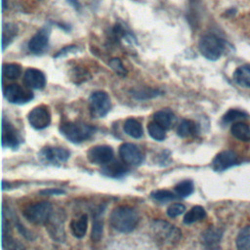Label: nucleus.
I'll list each match as a JSON object with an SVG mask.
<instances>
[{
    "label": "nucleus",
    "mask_w": 250,
    "mask_h": 250,
    "mask_svg": "<svg viewBox=\"0 0 250 250\" xmlns=\"http://www.w3.org/2000/svg\"><path fill=\"white\" fill-rule=\"evenodd\" d=\"M139 223L138 213L131 207L118 206L110 214L111 227L120 232L132 231Z\"/></svg>",
    "instance_id": "obj_1"
},
{
    "label": "nucleus",
    "mask_w": 250,
    "mask_h": 250,
    "mask_svg": "<svg viewBox=\"0 0 250 250\" xmlns=\"http://www.w3.org/2000/svg\"><path fill=\"white\" fill-rule=\"evenodd\" d=\"M60 131L69 142L79 144L90 139L95 134L96 128L80 121L64 122L61 125Z\"/></svg>",
    "instance_id": "obj_2"
},
{
    "label": "nucleus",
    "mask_w": 250,
    "mask_h": 250,
    "mask_svg": "<svg viewBox=\"0 0 250 250\" xmlns=\"http://www.w3.org/2000/svg\"><path fill=\"white\" fill-rule=\"evenodd\" d=\"M198 48L201 55L207 60L217 61L224 53L225 43L214 34H206L200 38Z\"/></svg>",
    "instance_id": "obj_3"
},
{
    "label": "nucleus",
    "mask_w": 250,
    "mask_h": 250,
    "mask_svg": "<svg viewBox=\"0 0 250 250\" xmlns=\"http://www.w3.org/2000/svg\"><path fill=\"white\" fill-rule=\"evenodd\" d=\"M152 232L159 242L164 244H175L181 239V230L175 226L163 220H155L151 225Z\"/></svg>",
    "instance_id": "obj_4"
},
{
    "label": "nucleus",
    "mask_w": 250,
    "mask_h": 250,
    "mask_svg": "<svg viewBox=\"0 0 250 250\" xmlns=\"http://www.w3.org/2000/svg\"><path fill=\"white\" fill-rule=\"evenodd\" d=\"M53 213L51 203L47 201L36 202L28 205L22 211L23 217L30 223L35 225L46 224Z\"/></svg>",
    "instance_id": "obj_5"
},
{
    "label": "nucleus",
    "mask_w": 250,
    "mask_h": 250,
    "mask_svg": "<svg viewBox=\"0 0 250 250\" xmlns=\"http://www.w3.org/2000/svg\"><path fill=\"white\" fill-rule=\"evenodd\" d=\"M110 98L104 91L94 92L89 99V110L93 117L101 118L105 116L110 109Z\"/></svg>",
    "instance_id": "obj_6"
},
{
    "label": "nucleus",
    "mask_w": 250,
    "mask_h": 250,
    "mask_svg": "<svg viewBox=\"0 0 250 250\" xmlns=\"http://www.w3.org/2000/svg\"><path fill=\"white\" fill-rule=\"evenodd\" d=\"M3 93L8 102L16 104H23L33 99V93L28 87L24 88L16 83L4 87Z\"/></svg>",
    "instance_id": "obj_7"
},
{
    "label": "nucleus",
    "mask_w": 250,
    "mask_h": 250,
    "mask_svg": "<svg viewBox=\"0 0 250 250\" xmlns=\"http://www.w3.org/2000/svg\"><path fill=\"white\" fill-rule=\"evenodd\" d=\"M70 156V152L64 147L59 146H46L43 147L39 153V159L45 164L60 165L67 161Z\"/></svg>",
    "instance_id": "obj_8"
},
{
    "label": "nucleus",
    "mask_w": 250,
    "mask_h": 250,
    "mask_svg": "<svg viewBox=\"0 0 250 250\" xmlns=\"http://www.w3.org/2000/svg\"><path fill=\"white\" fill-rule=\"evenodd\" d=\"M28 122L31 127L36 130H42L51 123V113L48 106L41 104L33 107L27 115Z\"/></svg>",
    "instance_id": "obj_9"
},
{
    "label": "nucleus",
    "mask_w": 250,
    "mask_h": 250,
    "mask_svg": "<svg viewBox=\"0 0 250 250\" xmlns=\"http://www.w3.org/2000/svg\"><path fill=\"white\" fill-rule=\"evenodd\" d=\"M114 152L111 146L102 145V146H95L91 147L87 152V157L89 161L96 165H105L113 160Z\"/></svg>",
    "instance_id": "obj_10"
},
{
    "label": "nucleus",
    "mask_w": 250,
    "mask_h": 250,
    "mask_svg": "<svg viewBox=\"0 0 250 250\" xmlns=\"http://www.w3.org/2000/svg\"><path fill=\"white\" fill-rule=\"evenodd\" d=\"M239 163L237 154L229 149L219 152L212 160V168L216 172H223Z\"/></svg>",
    "instance_id": "obj_11"
},
{
    "label": "nucleus",
    "mask_w": 250,
    "mask_h": 250,
    "mask_svg": "<svg viewBox=\"0 0 250 250\" xmlns=\"http://www.w3.org/2000/svg\"><path fill=\"white\" fill-rule=\"evenodd\" d=\"M50 27L44 26L40 28L29 40L28 50L35 55L43 54L49 46V36H50Z\"/></svg>",
    "instance_id": "obj_12"
},
{
    "label": "nucleus",
    "mask_w": 250,
    "mask_h": 250,
    "mask_svg": "<svg viewBox=\"0 0 250 250\" xmlns=\"http://www.w3.org/2000/svg\"><path fill=\"white\" fill-rule=\"evenodd\" d=\"M2 146L17 149L21 142V138L17 129L4 117L2 118Z\"/></svg>",
    "instance_id": "obj_13"
},
{
    "label": "nucleus",
    "mask_w": 250,
    "mask_h": 250,
    "mask_svg": "<svg viewBox=\"0 0 250 250\" xmlns=\"http://www.w3.org/2000/svg\"><path fill=\"white\" fill-rule=\"evenodd\" d=\"M119 155L122 161L128 165L137 166L144 160L141 149L136 145L130 143H124L119 146Z\"/></svg>",
    "instance_id": "obj_14"
},
{
    "label": "nucleus",
    "mask_w": 250,
    "mask_h": 250,
    "mask_svg": "<svg viewBox=\"0 0 250 250\" xmlns=\"http://www.w3.org/2000/svg\"><path fill=\"white\" fill-rule=\"evenodd\" d=\"M222 237L223 229L211 226L202 232V244L207 250H219Z\"/></svg>",
    "instance_id": "obj_15"
},
{
    "label": "nucleus",
    "mask_w": 250,
    "mask_h": 250,
    "mask_svg": "<svg viewBox=\"0 0 250 250\" xmlns=\"http://www.w3.org/2000/svg\"><path fill=\"white\" fill-rule=\"evenodd\" d=\"M23 82L29 89L41 90L46 86V76L37 68H27L23 74Z\"/></svg>",
    "instance_id": "obj_16"
},
{
    "label": "nucleus",
    "mask_w": 250,
    "mask_h": 250,
    "mask_svg": "<svg viewBox=\"0 0 250 250\" xmlns=\"http://www.w3.org/2000/svg\"><path fill=\"white\" fill-rule=\"evenodd\" d=\"M48 230L54 239L62 241L64 237L63 231V218L61 214H53L51 215L49 221L46 223Z\"/></svg>",
    "instance_id": "obj_17"
},
{
    "label": "nucleus",
    "mask_w": 250,
    "mask_h": 250,
    "mask_svg": "<svg viewBox=\"0 0 250 250\" xmlns=\"http://www.w3.org/2000/svg\"><path fill=\"white\" fill-rule=\"evenodd\" d=\"M127 167L117 160H111L109 163L105 164L102 168V173L109 178L118 179L123 177L127 173Z\"/></svg>",
    "instance_id": "obj_18"
},
{
    "label": "nucleus",
    "mask_w": 250,
    "mask_h": 250,
    "mask_svg": "<svg viewBox=\"0 0 250 250\" xmlns=\"http://www.w3.org/2000/svg\"><path fill=\"white\" fill-rule=\"evenodd\" d=\"M153 121L163 127L165 130L171 129L176 122V116L169 108H163L153 114Z\"/></svg>",
    "instance_id": "obj_19"
},
{
    "label": "nucleus",
    "mask_w": 250,
    "mask_h": 250,
    "mask_svg": "<svg viewBox=\"0 0 250 250\" xmlns=\"http://www.w3.org/2000/svg\"><path fill=\"white\" fill-rule=\"evenodd\" d=\"M232 78L236 84L250 89V63L238 66L234 70Z\"/></svg>",
    "instance_id": "obj_20"
},
{
    "label": "nucleus",
    "mask_w": 250,
    "mask_h": 250,
    "mask_svg": "<svg viewBox=\"0 0 250 250\" xmlns=\"http://www.w3.org/2000/svg\"><path fill=\"white\" fill-rule=\"evenodd\" d=\"M199 132V126L192 120L184 119L177 129V133L181 138H188L195 136Z\"/></svg>",
    "instance_id": "obj_21"
},
{
    "label": "nucleus",
    "mask_w": 250,
    "mask_h": 250,
    "mask_svg": "<svg viewBox=\"0 0 250 250\" xmlns=\"http://www.w3.org/2000/svg\"><path fill=\"white\" fill-rule=\"evenodd\" d=\"M230 133L237 140L242 142L250 141V127L242 121L233 123L230 127Z\"/></svg>",
    "instance_id": "obj_22"
},
{
    "label": "nucleus",
    "mask_w": 250,
    "mask_h": 250,
    "mask_svg": "<svg viewBox=\"0 0 250 250\" xmlns=\"http://www.w3.org/2000/svg\"><path fill=\"white\" fill-rule=\"evenodd\" d=\"M123 129L128 136L134 139H140L144 133L142 124L135 118H128L124 122Z\"/></svg>",
    "instance_id": "obj_23"
},
{
    "label": "nucleus",
    "mask_w": 250,
    "mask_h": 250,
    "mask_svg": "<svg viewBox=\"0 0 250 250\" xmlns=\"http://www.w3.org/2000/svg\"><path fill=\"white\" fill-rule=\"evenodd\" d=\"M87 225H88V217L85 214L80 216L78 219L73 220L70 224L72 234L77 238H82L86 233Z\"/></svg>",
    "instance_id": "obj_24"
},
{
    "label": "nucleus",
    "mask_w": 250,
    "mask_h": 250,
    "mask_svg": "<svg viewBox=\"0 0 250 250\" xmlns=\"http://www.w3.org/2000/svg\"><path fill=\"white\" fill-rule=\"evenodd\" d=\"M18 34V26L14 23L7 22L3 24V32H2V50L4 51L6 47H8L11 42L15 39Z\"/></svg>",
    "instance_id": "obj_25"
},
{
    "label": "nucleus",
    "mask_w": 250,
    "mask_h": 250,
    "mask_svg": "<svg viewBox=\"0 0 250 250\" xmlns=\"http://www.w3.org/2000/svg\"><path fill=\"white\" fill-rule=\"evenodd\" d=\"M205 217H206L205 209L202 206L196 205L187 212V214L184 217V223L186 225H190L195 222L203 220Z\"/></svg>",
    "instance_id": "obj_26"
},
{
    "label": "nucleus",
    "mask_w": 250,
    "mask_h": 250,
    "mask_svg": "<svg viewBox=\"0 0 250 250\" xmlns=\"http://www.w3.org/2000/svg\"><path fill=\"white\" fill-rule=\"evenodd\" d=\"M237 250H250V225L242 228L235 240Z\"/></svg>",
    "instance_id": "obj_27"
},
{
    "label": "nucleus",
    "mask_w": 250,
    "mask_h": 250,
    "mask_svg": "<svg viewBox=\"0 0 250 250\" xmlns=\"http://www.w3.org/2000/svg\"><path fill=\"white\" fill-rule=\"evenodd\" d=\"M248 118V114L241 110V109H236V108H231L229 109L222 117V121L224 124H229V123H235L242 121L244 119Z\"/></svg>",
    "instance_id": "obj_28"
},
{
    "label": "nucleus",
    "mask_w": 250,
    "mask_h": 250,
    "mask_svg": "<svg viewBox=\"0 0 250 250\" xmlns=\"http://www.w3.org/2000/svg\"><path fill=\"white\" fill-rule=\"evenodd\" d=\"M104 229V222L103 218H101V211L96 213L93 219V227L91 232V239L93 241H99L102 238Z\"/></svg>",
    "instance_id": "obj_29"
},
{
    "label": "nucleus",
    "mask_w": 250,
    "mask_h": 250,
    "mask_svg": "<svg viewBox=\"0 0 250 250\" xmlns=\"http://www.w3.org/2000/svg\"><path fill=\"white\" fill-rule=\"evenodd\" d=\"M21 74V67L18 63H4L2 66V75L7 79H17Z\"/></svg>",
    "instance_id": "obj_30"
},
{
    "label": "nucleus",
    "mask_w": 250,
    "mask_h": 250,
    "mask_svg": "<svg viewBox=\"0 0 250 250\" xmlns=\"http://www.w3.org/2000/svg\"><path fill=\"white\" fill-rule=\"evenodd\" d=\"M165 129L161 127L159 124H157L155 121H150L147 124V132L149 136L155 140V141H163L166 138V133Z\"/></svg>",
    "instance_id": "obj_31"
},
{
    "label": "nucleus",
    "mask_w": 250,
    "mask_h": 250,
    "mask_svg": "<svg viewBox=\"0 0 250 250\" xmlns=\"http://www.w3.org/2000/svg\"><path fill=\"white\" fill-rule=\"evenodd\" d=\"M2 246L4 250H24L23 244L8 233H3L2 235Z\"/></svg>",
    "instance_id": "obj_32"
},
{
    "label": "nucleus",
    "mask_w": 250,
    "mask_h": 250,
    "mask_svg": "<svg viewBox=\"0 0 250 250\" xmlns=\"http://www.w3.org/2000/svg\"><path fill=\"white\" fill-rule=\"evenodd\" d=\"M193 183L190 180H185L175 187V191L178 196L187 197L193 192Z\"/></svg>",
    "instance_id": "obj_33"
},
{
    "label": "nucleus",
    "mask_w": 250,
    "mask_h": 250,
    "mask_svg": "<svg viewBox=\"0 0 250 250\" xmlns=\"http://www.w3.org/2000/svg\"><path fill=\"white\" fill-rule=\"evenodd\" d=\"M151 197L158 202H168V201L175 200L180 196H177L175 193L167 189H158L151 192Z\"/></svg>",
    "instance_id": "obj_34"
},
{
    "label": "nucleus",
    "mask_w": 250,
    "mask_h": 250,
    "mask_svg": "<svg viewBox=\"0 0 250 250\" xmlns=\"http://www.w3.org/2000/svg\"><path fill=\"white\" fill-rule=\"evenodd\" d=\"M132 95L139 99V100H146V99H150V98H154L157 97L158 95H161V92L155 89H150V88H146V89H138V90H134L132 92Z\"/></svg>",
    "instance_id": "obj_35"
},
{
    "label": "nucleus",
    "mask_w": 250,
    "mask_h": 250,
    "mask_svg": "<svg viewBox=\"0 0 250 250\" xmlns=\"http://www.w3.org/2000/svg\"><path fill=\"white\" fill-rule=\"evenodd\" d=\"M109 66L120 76H125L127 74V70L123 65V62L118 58H113L109 61Z\"/></svg>",
    "instance_id": "obj_36"
},
{
    "label": "nucleus",
    "mask_w": 250,
    "mask_h": 250,
    "mask_svg": "<svg viewBox=\"0 0 250 250\" xmlns=\"http://www.w3.org/2000/svg\"><path fill=\"white\" fill-rule=\"evenodd\" d=\"M185 211H186L185 205H183L182 203H174L168 207L167 214L170 218H176L181 214H183Z\"/></svg>",
    "instance_id": "obj_37"
},
{
    "label": "nucleus",
    "mask_w": 250,
    "mask_h": 250,
    "mask_svg": "<svg viewBox=\"0 0 250 250\" xmlns=\"http://www.w3.org/2000/svg\"><path fill=\"white\" fill-rule=\"evenodd\" d=\"M77 51V47L75 45H70V46H65L62 49H61L54 57L59 58V57H63L66 56L68 53H74Z\"/></svg>",
    "instance_id": "obj_38"
},
{
    "label": "nucleus",
    "mask_w": 250,
    "mask_h": 250,
    "mask_svg": "<svg viewBox=\"0 0 250 250\" xmlns=\"http://www.w3.org/2000/svg\"><path fill=\"white\" fill-rule=\"evenodd\" d=\"M44 193H46V194H60V193H63V191L62 190H61V189H46V190H44L43 191Z\"/></svg>",
    "instance_id": "obj_39"
},
{
    "label": "nucleus",
    "mask_w": 250,
    "mask_h": 250,
    "mask_svg": "<svg viewBox=\"0 0 250 250\" xmlns=\"http://www.w3.org/2000/svg\"><path fill=\"white\" fill-rule=\"evenodd\" d=\"M72 7H74V9H76V10H79V8H80V5H79V2H78V0H66Z\"/></svg>",
    "instance_id": "obj_40"
}]
</instances>
